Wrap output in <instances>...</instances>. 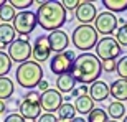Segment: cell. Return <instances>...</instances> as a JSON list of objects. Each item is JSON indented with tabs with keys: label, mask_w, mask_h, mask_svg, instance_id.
<instances>
[{
	"label": "cell",
	"mask_w": 127,
	"mask_h": 122,
	"mask_svg": "<svg viewBox=\"0 0 127 122\" xmlns=\"http://www.w3.org/2000/svg\"><path fill=\"white\" fill-rule=\"evenodd\" d=\"M12 60V63H25L28 61V58L32 56V45H30L28 38H17L12 45L8 46V53H7Z\"/></svg>",
	"instance_id": "obj_8"
},
{
	"label": "cell",
	"mask_w": 127,
	"mask_h": 122,
	"mask_svg": "<svg viewBox=\"0 0 127 122\" xmlns=\"http://www.w3.org/2000/svg\"><path fill=\"white\" fill-rule=\"evenodd\" d=\"M36 89H40L41 92H45V91H48V89H50V84H48V81H46V79H41L40 83H38Z\"/></svg>",
	"instance_id": "obj_35"
},
{
	"label": "cell",
	"mask_w": 127,
	"mask_h": 122,
	"mask_svg": "<svg viewBox=\"0 0 127 122\" xmlns=\"http://www.w3.org/2000/svg\"><path fill=\"white\" fill-rule=\"evenodd\" d=\"M20 109V116L23 119H32V121H36L40 116H41V106H40V101H30V99H25L20 102L18 106Z\"/></svg>",
	"instance_id": "obj_13"
},
{
	"label": "cell",
	"mask_w": 127,
	"mask_h": 122,
	"mask_svg": "<svg viewBox=\"0 0 127 122\" xmlns=\"http://www.w3.org/2000/svg\"><path fill=\"white\" fill-rule=\"evenodd\" d=\"M71 41L76 50H81L83 53H89V50L97 45V31L93 25H78L73 30Z\"/></svg>",
	"instance_id": "obj_4"
},
{
	"label": "cell",
	"mask_w": 127,
	"mask_h": 122,
	"mask_svg": "<svg viewBox=\"0 0 127 122\" xmlns=\"http://www.w3.org/2000/svg\"><path fill=\"white\" fill-rule=\"evenodd\" d=\"M116 71L121 79H127V56H121L119 61H116Z\"/></svg>",
	"instance_id": "obj_27"
},
{
	"label": "cell",
	"mask_w": 127,
	"mask_h": 122,
	"mask_svg": "<svg viewBox=\"0 0 127 122\" xmlns=\"http://www.w3.org/2000/svg\"><path fill=\"white\" fill-rule=\"evenodd\" d=\"M12 69V60L5 51H0V78L7 76Z\"/></svg>",
	"instance_id": "obj_26"
},
{
	"label": "cell",
	"mask_w": 127,
	"mask_h": 122,
	"mask_svg": "<svg viewBox=\"0 0 127 122\" xmlns=\"http://www.w3.org/2000/svg\"><path fill=\"white\" fill-rule=\"evenodd\" d=\"M38 122H58V119H56V116H55V114L45 112V114H41V116L38 117Z\"/></svg>",
	"instance_id": "obj_34"
},
{
	"label": "cell",
	"mask_w": 127,
	"mask_h": 122,
	"mask_svg": "<svg viewBox=\"0 0 127 122\" xmlns=\"http://www.w3.org/2000/svg\"><path fill=\"white\" fill-rule=\"evenodd\" d=\"M86 94H88V86L81 84L79 88H74V89L71 91V97L78 99V97H81V96H86Z\"/></svg>",
	"instance_id": "obj_30"
},
{
	"label": "cell",
	"mask_w": 127,
	"mask_h": 122,
	"mask_svg": "<svg viewBox=\"0 0 127 122\" xmlns=\"http://www.w3.org/2000/svg\"><path fill=\"white\" fill-rule=\"evenodd\" d=\"M15 78L23 89H36L38 83L43 79V68L41 64H38L36 61H25L22 64H18L17 71H15Z\"/></svg>",
	"instance_id": "obj_3"
},
{
	"label": "cell",
	"mask_w": 127,
	"mask_h": 122,
	"mask_svg": "<svg viewBox=\"0 0 127 122\" xmlns=\"http://www.w3.org/2000/svg\"><path fill=\"white\" fill-rule=\"evenodd\" d=\"M5 3H7V0H0V8H2V7H3Z\"/></svg>",
	"instance_id": "obj_38"
},
{
	"label": "cell",
	"mask_w": 127,
	"mask_h": 122,
	"mask_svg": "<svg viewBox=\"0 0 127 122\" xmlns=\"http://www.w3.org/2000/svg\"><path fill=\"white\" fill-rule=\"evenodd\" d=\"M3 122H25V119L22 117L18 112H12V114H8V116L5 117Z\"/></svg>",
	"instance_id": "obj_33"
},
{
	"label": "cell",
	"mask_w": 127,
	"mask_h": 122,
	"mask_svg": "<svg viewBox=\"0 0 127 122\" xmlns=\"http://www.w3.org/2000/svg\"><path fill=\"white\" fill-rule=\"evenodd\" d=\"M13 91H15V84L8 76L0 78V101H5V99L12 97Z\"/></svg>",
	"instance_id": "obj_20"
},
{
	"label": "cell",
	"mask_w": 127,
	"mask_h": 122,
	"mask_svg": "<svg viewBox=\"0 0 127 122\" xmlns=\"http://www.w3.org/2000/svg\"><path fill=\"white\" fill-rule=\"evenodd\" d=\"M61 102H64L63 96L56 89H48L45 92H41V96H40V106L48 114H53L55 111H58L61 107Z\"/></svg>",
	"instance_id": "obj_10"
},
{
	"label": "cell",
	"mask_w": 127,
	"mask_h": 122,
	"mask_svg": "<svg viewBox=\"0 0 127 122\" xmlns=\"http://www.w3.org/2000/svg\"><path fill=\"white\" fill-rule=\"evenodd\" d=\"M25 122H36V121H32V119H25Z\"/></svg>",
	"instance_id": "obj_39"
},
{
	"label": "cell",
	"mask_w": 127,
	"mask_h": 122,
	"mask_svg": "<svg viewBox=\"0 0 127 122\" xmlns=\"http://www.w3.org/2000/svg\"><path fill=\"white\" fill-rule=\"evenodd\" d=\"M15 15H17V12H15V8L8 3V2L0 8V20H2L3 23H10V22H13Z\"/></svg>",
	"instance_id": "obj_25"
},
{
	"label": "cell",
	"mask_w": 127,
	"mask_h": 122,
	"mask_svg": "<svg viewBox=\"0 0 127 122\" xmlns=\"http://www.w3.org/2000/svg\"><path fill=\"white\" fill-rule=\"evenodd\" d=\"M94 48H96V56L101 61H109V60L116 61V58L122 55V48L116 41L114 36H104L97 40V45Z\"/></svg>",
	"instance_id": "obj_5"
},
{
	"label": "cell",
	"mask_w": 127,
	"mask_h": 122,
	"mask_svg": "<svg viewBox=\"0 0 127 122\" xmlns=\"http://www.w3.org/2000/svg\"><path fill=\"white\" fill-rule=\"evenodd\" d=\"M74 84H76V81L74 78L69 74H63V76H58L56 78V91L60 94H68L71 92V91L74 89Z\"/></svg>",
	"instance_id": "obj_17"
},
{
	"label": "cell",
	"mask_w": 127,
	"mask_h": 122,
	"mask_svg": "<svg viewBox=\"0 0 127 122\" xmlns=\"http://www.w3.org/2000/svg\"><path fill=\"white\" fill-rule=\"evenodd\" d=\"M89 97L94 102H104L109 97V86L104 81H96L89 88Z\"/></svg>",
	"instance_id": "obj_15"
},
{
	"label": "cell",
	"mask_w": 127,
	"mask_h": 122,
	"mask_svg": "<svg viewBox=\"0 0 127 122\" xmlns=\"http://www.w3.org/2000/svg\"><path fill=\"white\" fill-rule=\"evenodd\" d=\"M101 63H102V71H106V73H114L116 71V61L114 60L101 61Z\"/></svg>",
	"instance_id": "obj_32"
},
{
	"label": "cell",
	"mask_w": 127,
	"mask_h": 122,
	"mask_svg": "<svg viewBox=\"0 0 127 122\" xmlns=\"http://www.w3.org/2000/svg\"><path fill=\"white\" fill-rule=\"evenodd\" d=\"M117 25H119V20L111 12H101V13H97V17L94 20V30L97 31V35L101 33L104 36L112 35L117 30Z\"/></svg>",
	"instance_id": "obj_9"
},
{
	"label": "cell",
	"mask_w": 127,
	"mask_h": 122,
	"mask_svg": "<svg viewBox=\"0 0 127 122\" xmlns=\"http://www.w3.org/2000/svg\"><path fill=\"white\" fill-rule=\"evenodd\" d=\"M36 13L35 12H32V10H23V12H18V13L15 15L13 18V30L18 35H22V36H27V35H30V33L35 31V28H36Z\"/></svg>",
	"instance_id": "obj_6"
},
{
	"label": "cell",
	"mask_w": 127,
	"mask_h": 122,
	"mask_svg": "<svg viewBox=\"0 0 127 122\" xmlns=\"http://www.w3.org/2000/svg\"><path fill=\"white\" fill-rule=\"evenodd\" d=\"M17 40V31L10 23H0V45L10 46Z\"/></svg>",
	"instance_id": "obj_18"
},
{
	"label": "cell",
	"mask_w": 127,
	"mask_h": 122,
	"mask_svg": "<svg viewBox=\"0 0 127 122\" xmlns=\"http://www.w3.org/2000/svg\"><path fill=\"white\" fill-rule=\"evenodd\" d=\"M122 122H127V116H126V117H124V121Z\"/></svg>",
	"instance_id": "obj_40"
},
{
	"label": "cell",
	"mask_w": 127,
	"mask_h": 122,
	"mask_svg": "<svg viewBox=\"0 0 127 122\" xmlns=\"http://www.w3.org/2000/svg\"><path fill=\"white\" fill-rule=\"evenodd\" d=\"M88 122H109V116L104 109L94 107L88 114Z\"/></svg>",
	"instance_id": "obj_24"
},
{
	"label": "cell",
	"mask_w": 127,
	"mask_h": 122,
	"mask_svg": "<svg viewBox=\"0 0 127 122\" xmlns=\"http://www.w3.org/2000/svg\"><path fill=\"white\" fill-rule=\"evenodd\" d=\"M48 41H50V48L51 51H55L56 55L60 53H64L68 45H69V38L63 30H56V31H51L48 35Z\"/></svg>",
	"instance_id": "obj_14"
},
{
	"label": "cell",
	"mask_w": 127,
	"mask_h": 122,
	"mask_svg": "<svg viewBox=\"0 0 127 122\" xmlns=\"http://www.w3.org/2000/svg\"><path fill=\"white\" fill-rule=\"evenodd\" d=\"M58 122H66V121H58Z\"/></svg>",
	"instance_id": "obj_42"
},
{
	"label": "cell",
	"mask_w": 127,
	"mask_h": 122,
	"mask_svg": "<svg viewBox=\"0 0 127 122\" xmlns=\"http://www.w3.org/2000/svg\"><path fill=\"white\" fill-rule=\"evenodd\" d=\"M74 51L71 50H66L64 53H60V55H55L51 58V63H50V71L56 76H63V74H69L71 69H73V64H74Z\"/></svg>",
	"instance_id": "obj_7"
},
{
	"label": "cell",
	"mask_w": 127,
	"mask_h": 122,
	"mask_svg": "<svg viewBox=\"0 0 127 122\" xmlns=\"http://www.w3.org/2000/svg\"><path fill=\"white\" fill-rule=\"evenodd\" d=\"M107 116L112 121H117V119H124L126 117V106L122 102H117V101H114V102L109 104L107 107Z\"/></svg>",
	"instance_id": "obj_21"
},
{
	"label": "cell",
	"mask_w": 127,
	"mask_h": 122,
	"mask_svg": "<svg viewBox=\"0 0 127 122\" xmlns=\"http://www.w3.org/2000/svg\"><path fill=\"white\" fill-rule=\"evenodd\" d=\"M66 20H68L66 10L63 8L61 2H56V0L43 2L36 10V22L46 31L60 30L66 23Z\"/></svg>",
	"instance_id": "obj_2"
},
{
	"label": "cell",
	"mask_w": 127,
	"mask_h": 122,
	"mask_svg": "<svg viewBox=\"0 0 127 122\" xmlns=\"http://www.w3.org/2000/svg\"><path fill=\"white\" fill-rule=\"evenodd\" d=\"M56 116H58V121H66V122H69L71 119H74V116H76V111H74V106L73 104H69V102H64V104H61V107L56 111Z\"/></svg>",
	"instance_id": "obj_22"
},
{
	"label": "cell",
	"mask_w": 127,
	"mask_h": 122,
	"mask_svg": "<svg viewBox=\"0 0 127 122\" xmlns=\"http://www.w3.org/2000/svg\"><path fill=\"white\" fill-rule=\"evenodd\" d=\"M5 112H7V104H5L3 101H0V116L5 114Z\"/></svg>",
	"instance_id": "obj_36"
},
{
	"label": "cell",
	"mask_w": 127,
	"mask_h": 122,
	"mask_svg": "<svg viewBox=\"0 0 127 122\" xmlns=\"http://www.w3.org/2000/svg\"><path fill=\"white\" fill-rule=\"evenodd\" d=\"M50 55H51V48H50L48 36L46 35H40V36H36L35 45L32 46V56L35 58L33 61H36L38 64H40V63H45V61H48Z\"/></svg>",
	"instance_id": "obj_11"
},
{
	"label": "cell",
	"mask_w": 127,
	"mask_h": 122,
	"mask_svg": "<svg viewBox=\"0 0 127 122\" xmlns=\"http://www.w3.org/2000/svg\"><path fill=\"white\" fill-rule=\"evenodd\" d=\"M102 5L106 7V12H111V13L127 10V0H102Z\"/></svg>",
	"instance_id": "obj_23"
},
{
	"label": "cell",
	"mask_w": 127,
	"mask_h": 122,
	"mask_svg": "<svg viewBox=\"0 0 127 122\" xmlns=\"http://www.w3.org/2000/svg\"><path fill=\"white\" fill-rule=\"evenodd\" d=\"M102 73V63L93 53H81L79 56L74 58V64L71 69V76L76 83H81L83 86L93 84L99 81Z\"/></svg>",
	"instance_id": "obj_1"
},
{
	"label": "cell",
	"mask_w": 127,
	"mask_h": 122,
	"mask_svg": "<svg viewBox=\"0 0 127 122\" xmlns=\"http://www.w3.org/2000/svg\"><path fill=\"white\" fill-rule=\"evenodd\" d=\"M109 122H117V121H109Z\"/></svg>",
	"instance_id": "obj_41"
},
{
	"label": "cell",
	"mask_w": 127,
	"mask_h": 122,
	"mask_svg": "<svg viewBox=\"0 0 127 122\" xmlns=\"http://www.w3.org/2000/svg\"><path fill=\"white\" fill-rule=\"evenodd\" d=\"M15 10H20V12H23L25 8H28L33 5V0H7Z\"/></svg>",
	"instance_id": "obj_29"
},
{
	"label": "cell",
	"mask_w": 127,
	"mask_h": 122,
	"mask_svg": "<svg viewBox=\"0 0 127 122\" xmlns=\"http://www.w3.org/2000/svg\"><path fill=\"white\" fill-rule=\"evenodd\" d=\"M63 8L68 12V10H76L78 5H79V0H61Z\"/></svg>",
	"instance_id": "obj_31"
},
{
	"label": "cell",
	"mask_w": 127,
	"mask_h": 122,
	"mask_svg": "<svg viewBox=\"0 0 127 122\" xmlns=\"http://www.w3.org/2000/svg\"><path fill=\"white\" fill-rule=\"evenodd\" d=\"M116 41L121 45V48L127 46V22H124L121 25V28L117 30V33H116Z\"/></svg>",
	"instance_id": "obj_28"
},
{
	"label": "cell",
	"mask_w": 127,
	"mask_h": 122,
	"mask_svg": "<svg viewBox=\"0 0 127 122\" xmlns=\"http://www.w3.org/2000/svg\"><path fill=\"white\" fill-rule=\"evenodd\" d=\"M69 122H86V119H83V117H74V119H71Z\"/></svg>",
	"instance_id": "obj_37"
},
{
	"label": "cell",
	"mask_w": 127,
	"mask_h": 122,
	"mask_svg": "<svg viewBox=\"0 0 127 122\" xmlns=\"http://www.w3.org/2000/svg\"><path fill=\"white\" fill-rule=\"evenodd\" d=\"M74 17L81 25H91L97 17V10L91 2H79L74 12Z\"/></svg>",
	"instance_id": "obj_12"
},
{
	"label": "cell",
	"mask_w": 127,
	"mask_h": 122,
	"mask_svg": "<svg viewBox=\"0 0 127 122\" xmlns=\"http://www.w3.org/2000/svg\"><path fill=\"white\" fill-rule=\"evenodd\" d=\"M93 109H94V101H93L88 94H86V96H81V97H78L74 101V111L83 114V116H88Z\"/></svg>",
	"instance_id": "obj_19"
},
{
	"label": "cell",
	"mask_w": 127,
	"mask_h": 122,
	"mask_svg": "<svg viewBox=\"0 0 127 122\" xmlns=\"http://www.w3.org/2000/svg\"><path fill=\"white\" fill-rule=\"evenodd\" d=\"M109 94L112 96L117 102H124L127 101V79H116L112 81V84L109 86Z\"/></svg>",
	"instance_id": "obj_16"
}]
</instances>
